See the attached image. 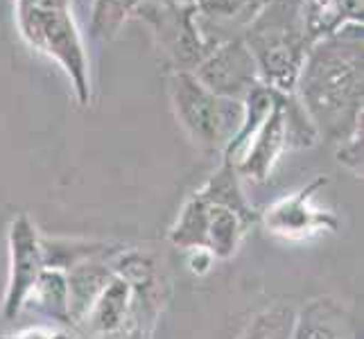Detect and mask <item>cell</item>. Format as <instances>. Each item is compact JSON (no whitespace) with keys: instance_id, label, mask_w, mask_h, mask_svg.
Instances as JSON below:
<instances>
[{"instance_id":"obj_22","label":"cell","mask_w":364,"mask_h":339,"mask_svg":"<svg viewBox=\"0 0 364 339\" xmlns=\"http://www.w3.org/2000/svg\"><path fill=\"white\" fill-rule=\"evenodd\" d=\"M86 3H91V0H86Z\"/></svg>"},{"instance_id":"obj_21","label":"cell","mask_w":364,"mask_h":339,"mask_svg":"<svg viewBox=\"0 0 364 339\" xmlns=\"http://www.w3.org/2000/svg\"><path fill=\"white\" fill-rule=\"evenodd\" d=\"M172 3H181V5H193L195 0H172Z\"/></svg>"},{"instance_id":"obj_2","label":"cell","mask_w":364,"mask_h":339,"mask_svg":"<svg viewBox=\"0 0 364 339\" xmlns=\"http://www.w3.org/2000/svg\"><path fill=\"white\" fill-rule=\"evenodd\" d=\"M294 97L323 141L340 145L362 129V23H348L335 34L312 43L299 70Z\"/></svg>"},{"instance_id":"obj_10","label":"cell","mask_w":364,"mask_h":339,"mask_svg":"<svg viewBox=\"0 0 364 339\" xmlns=\"http://www.w3.org/2000/svg\"><path fill=\"white\" fill-rule=\"evenodd\" d=\"M292 93H276L269 116L262 120L258 131L251 136L240 161L235 163L237 177L262 183L269 179L279 156L290 149L287 145V102Z\"/></svg>"},{"instance_id":"obj_12","label":"cell","mask_w":364,"mask_h":339,"mask_svg":"<svg viewBox=\"0 0 364 339\" xmlns=\"http://www.w3.org/2000/svg\"><path fill=\"white\" fill-rule=\"evenodd\" d=\"M269 0H195L193 23L206 53L240 39Z\"/></svg>"},{"instance_id":"obj_4","label":"cell","mask_w":364,"mask_h":339,"mask_svg":"<svg viewBox=\"0 0 364 339\" xmlns=\"http://www.w3.org/2000/svg\"><path fill=\"white\" fill-rule=\"evenodd\" d=\"M242 41L256 61L260 82L279 93H294L299 70L315 43L304 0H269L245 30Z\"/></svg>"},{"instance_id":"obj_20","label":"cell","mask_w":364,"mask_h":339,"mask_svg":"<svg viewBox=\"0 0 364 339\" xmlns=\"http://www.w3.org/2000/svg\"><path fill=\"white\" fill-rule=\"evenodd\" d=\"M0 339H70L64 333H53V330H25L14 337H0Z\"/></svg>"},{"instance_id":"obj_15","label":"cell","mask_w":364,"mask_h":339,"mask_svg":"<svg viewBox=\"0 0 364 339\" xmlns=\"http://www.w3.org/2000/svg\"><path fill=\"white\" fill-rule=\"evenodd\" d=\"M312 39L335 34L348 23H362V0H304Z\"/></svg>"},{"instance_id":"obj_14","label":"cell","mask_w":364,"mask_h":339,"mask_svg":"<svg viewBox=\"0 0 364 339\" xmlns=\"http://www.w3.org/2000/svg\"><path fill=\"white\" fill-rule=\"evenodd\" d=\"M23 308H34V312H39L41 317L53 319L57 323H68V279L66 271L46 267L39 279H36L32 292L25 301Z\"/></svg>"},{"instance_id":"obj_3","label":"cell","mask_w":364,"mask_h":339,"mask_svg":"<svg viewBox=\"0 0 364 339\" xmlns=\"http://www.w3.org/2000/svg\"><path fill=\"white\" fill-rule=\"evenodd\" d=\"M254 222L256 215L245 199L240 177L231 163L222 161L181 208L170 229V242L186 251L204 249L213 258L229 260Z\"/></svg>"},{"instance_id":"obj_1","label":"cell","mask_w":364,"mask_h":339,"mask_svg":"<svg viewBox=\"0 0 364 339\" xmlns=\"http://www.w3.org/2000/svg\"><path fill=\"white\" fill-rule=\"evenodd\" d=\"M68 317L82 339H152L163 308L156 262L141 251L97 256L66 271Z\"/></svg>"},{"instance_id":"obj_6","label":"cell","mask_w":364,"mask_h":339,"mask_svg":"<svg viewBox=\"0 0 364 339\" xmlns=\"http://www.w3.org/2000/svg\"><path fill=\"white\" fill-rule=\"evenodd\" d=\"M168 91L174 118L188 138L204 149H224L242 122V102L210 93L193 72H170Z\"/></svg>"},{"instance_id":"obj_9","label":"cell","mask_w":364,"mask_h":339,"mask_svg":"<svg viewBox=\"0 0 364 339\" xmlns=\"http://www.w3.org/2000/svg\"><path fill=\"white\" fill-rule=\"evenodd\" d=\"M193 77L210 93L237 102H242L254 86L262 84L258 66L242 36L210 50L193 70Z\"/></svg>"},{"instance_id":"obj_8","label":"cell","mask_w":364,"mask_h":339,"mask_svg":"<svg viewBox=\"0 0 364 339\" xmlns=\"http://www.w3.org/2000/svg\"><path fill=\"white\" fill-rule=\"evenodd\" d=\"M7 249H9V279L3 296V319L11 321L23 310L32 287L46 269L41 235L34 222L21 212L9 224L7 231Z\"/></svg>"},{"instance_id":"obj_16","label":"cell","mask_w":364,"mask_h":339,"mask_svg":"<svg viewBox=\"0 0 364 339\" xmlns=\"http://www.w3.org/2000/svg\"><path fill=\"white\" fill-rule=\"evenodd\" d=\"M145 3L149 0H91V39L95 43H109L111 39H116L122 25Z\"/></svg>"},{"instance_id":"obj_5","label":"cell","mask_w":364,"mask_h":339,"mask_svg":"<svg viewBox=\"0 0 364 339\" xmlns=\"http://www.w3.org/2000/svg\"><path fill=\"white\" fill-rule=\"evenodd\" d=\"M18 32L32 50L64 68L82 107L91 104L89 57L70 0H14Z\"/></svg>"},{"instance_id":"obj_7","label":"cell","mask_w":364,"mask_h":339,"mask_svg":"<svg viewBox=\"0 0 364 339\" xmlns=\"http://www.w3.org/2000/svg\"><path fill=\"white\" fill-rule=\"evenodd\" d=\"M152 30L154 48L170 72H193L208 53L193 23V5L172 0H149L134 16Z\"/></svg>"},{"instance_id":"obj_19","label":"cell","mask_w":364,"mask_h":339,"mask_svg":"<svg viewBox=\"0 0 364 339\" xmlns=\"http://www.w3.org/2000/svg\"><path fill=\"white\" fill-rule=\"evenodd\" d=\"M191 254H193V258H191V269H193L195 274H204V271H208L210 262H213V256L208 254V251H204V249H193Z\"/></svg>"},{"instance_id":"obj_18","label":"cell","mask_w":364,"mask_h":339,"mask_svg":"<svg viewBox=\"0 0 364 339\" xmlns=\"http://www.w3.org/2000/svg\"><path fill=\"white\" fill-rule=\"evenodd\" d=\"M335 156L344 168L353 172L355 177H362V129L355 131L350 138H346L344 143L337 145Z\"/></svg>"},{"instance_id":"obj_13","label":"cell","mask_w":364,"mask_h":339,"mask_svg":"<svg viewBox=\"0 0 364 339\" xmlns=\"http://www.w3.org/2000/svg\"><path fill=\"white\" fill-rule=\"evenodd\" d=\"M292 339H360L355 319L331 296H319L301 310Z\"/></svg>"},{"instance_id":"obj_11","label":"cell","mask_w":364,"mask_h":339,"mask_svg":"<svg viewBox=\"0 0 364 339\" xmlns=\"http://www.w3.org/2000/svg\"><path fill=\"white\" fill-rule=\"evenodd\" d=\"M328 183L326 177H317L310 181L306 188H301L299 193L287 195L279 202H274L265 210V226L281 237H292V240H301L312 233L321 231H335L337 229V217L328 210H319L312 206V195H315L321 185Z\"/></svg>"},{"instance_id":"obj_17","label":"cell","mask_w":364,"mask_h":339,"mask_svg":"<svg viewBox=\"0 0 364 339\" xmlns=\"http://www.w3.org/2000/svg\"><path fill=\"white\" fill-rule=\"evenodd\" d=\"M296 312L290 306L276 303L249 321L237 339H292Z\"/></svg>"}]
</instances>
